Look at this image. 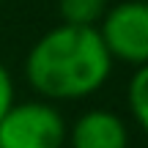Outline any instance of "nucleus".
Instances as JSON below:
<instances>
[{"instance_id": "8", "label": "nucleus", "mask_w": 148, "mask_h": 148, "mask_svg": "<svg viewBox=\"0 0 148 148\" xmlns=\"http://www.w3.org/2000/svg\"><path fill=\"white\" fill-rule=\"evenodd\" d=\"M145 3H148V0H145Z\"/></svg>"}, {"instance_id": "4", "label": "nucleus", "mask_w": 148, "mask_h": 148, "mask_svg": "<svg viewBox=\"0 0 148 148\" xmlns=\"http://www.w3.org/2000/svg\"><path fill=\"white\" fill-rule=\"evenodd\" d=\"M66 140L69 148H129V129L121 115L96 107L71 123Z\"/></svg>"}, {"instance_id": "5", "label": "nucleus", "mask_w": 148, "mask_h": 148, "mask_svg": "<svg viewBox=\"0 0 148 148\" xmlns=\"http://www.w3.org/2000/svg\"><path fill=\"white\" fill-rule=\"evenodd\" d=\"M110 8V0H58V14L63 25L96 27Z\"/></svg>"}, {"instance_id": "2", "label": "nucleus", "mask_w": 148, "mask_h": 148, "mask_svg": "<svg viewBox=\"0 0 148 148\" xmlns=\"http://www.w3.org/2000/svg\"><path fill=\"white\" fill-rule=\"evenodd\" d=\"M66 118L52 101H14L0 121V148H63Z\"/></svg>"}, {"instance_id": "7", "label": "nucleus", "mask_w": 148, "mask_h": 148, "mask_svg": "<svg viewBox=\"0 0 148 148\" xmlns=\"http://www.w3.org/2000/svg\"><path fill=\"white\" fill-rule=\"evenodd\" d=\"M14 101H16L14 77H11V71L0 63V121H3V115L11 110V104H14Z\"/></svg>"}, {"instance_id": "3", "label": "nucleus", "mask_w": 148, "mask_h": 148, "mask_svg": "<svg viewBox=\"0 0 148 148\" xmlns=\"http://www.w3.org/2000/svg\"><path fill=\"white\" fill-rule=\"evenodd\" d=\"M99 36L112 60L126 66L148 63V3L145 0H123L107 8L99 22Z\"/></svg>"}, {"instance_id": "1", "label": "nucleus", "mask_w": 148, "mask_h": 148, "mask_svg": "<svg viewBox=\"0 0 148 148\" xmlns=\"http://www.w3.org/2000/svg\"><path fill=\"white\" fill-rule=\"evenodd\" d=\"M112 63L96 27L60 22L27 49L25 77L44 101H77L104 88Z\"/></svg>"}, {"instance_id": "6", "label": "nucleus", "mask_w": 148, "mask_h": 148, "mask_svg": "<svg viewBox=\"0 0 148 148\" xmlns=\"http://www.w3.org/2000/svg\"><path fill=\"white\" fill-rule=\"evenodd\" d=\"M126 107L137 126L148 134V63L137 66L126 85Z\"/></svg>"}]
</instances>
